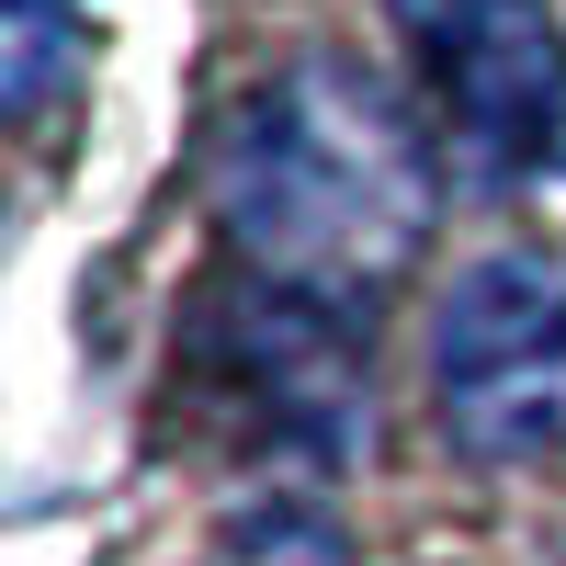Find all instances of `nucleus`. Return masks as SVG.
Instances as JSON below:
<instances>
[{"label":"nucleus","instance_id":"obj_2","mask_svg":"<svg viewBox=\"0 0 566 566\" xmlns=\"http://www.w3.org/2000/svg\"><path fill=\"white\" fill-rule=\"evenodd\" d=\"M431 408L476 464H544L566 442V272L544 250H488L431 306Z\"/></svg>","mask_w":566,"mask_h":566},{"label":"nucleus","instance_id":"obj_3","mask_svg":"<svg viewBox=\"0 0 566 566\" xmlns=\"http://www.w3.org/2000/svg\"><path fill=\"white\" fill-rule=\"evenodd\" d=\"M408 34L442 91V159L476 193L555 170L566 148V45L544 0H408Z\"/></svg>","mask_w":566,"mask_h":566},{"label":"nucleus","instance_id":"obj_1","mask_svg":"<svg viewBox=\"0 0 566 566\" xmlns=\"http://www.w3.org/2000/svg\"><path fill=\"white\" fill-rule=\"evenodd\" d=\"M205 205L250 272L306 283V295H352L431 239L442 170H431V136L408 125V103L374 69L295 57L216 125Z\"/></svg>","mask_w":566,"mask_h":566},{"label":"nucleus","instance_id":"obj_4","mask_svg":"<svg viewBox=\"0 0 566 566\" xmlns=\"http://www.w3.org/2000/svg\"><path fill=\"white\" fill-rule=\"evenodd\" d=\"M205 363L227 408L250 419L261 442L306 453V464H340L352 431H363V352H352V317L340 295H306V283H227L205 306Z\"/></svg>","mask_w":566,"mask_h":566},{"label":"nucleus","instance_id":"obj_6","mask_svg":"<svg viewBox=\"0 0 566 566\" xmlns=\"http://www.w3.org/2000/svg\"><path fill=\"white\" fill-rule=\"evenodd\" d=\"M216 566H352V544L328 533V522H306V510H261Z\"/></svg>","mask_w":566,"mask_h":566},{"label":"nucleus","instance_id":"obj_5","mask_svg":"<svg viewBox=\"0 0 566 566\" xmlns=\"http://www.w3.org/2000/svg\"><path fill=\"white\" fill-rule=\"evenodd\" d=\"M69 69H80L69 0H0V114H12V125H45V103L69 91Z\"/></svg>","mask_w":566,"mask_h":566}]
</instances>
